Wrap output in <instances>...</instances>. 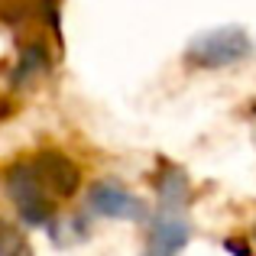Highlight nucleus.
I'll list each match as a JSON object with an SVG mask.
<instances>
[{
    "label": "nucleus",
    "mask_w": 256,
    "mask_h": 256,
    "mask_svg": "<svg viewBox=\"0 0 256 256\" xmlns=\"http://www.w3.org/2000/svg\"><path fill=\"white\" fill-rule=\"evenodd\" d=\"M4 185L10 201L16 204V214L26 227H52L56 220V204L49 201V192H46V182L39 178L36 166L23 162L13 166L10 172L4 175Z\"/></svg>",
    "instance_id": "nucleus-1"
},
{
    "label": "nucleus",
    "mask_w": 256,
    "mask_h": 256,
    "mask_svg": "<svg viewBox=\"0 0 256 256\" xmlns=\"http://www.w3.org/2000/svg\"><path fill=\"white\" fill-rule=\"evenodd\" d=\"M253 56V39L240 26H220V30L201 32L185 49V58L198 68H227Z\"/></svg>",
    "instance_id": "nucleus-2"
},
{
    "label": "nucleus",
    "mask_w": 256,
    "mask_h": 256,
    "mask_svg": "<svg viewBox=\"0 0 256 256\" xmlns=\"http://www.w3.org/2000/svg\"><path fill=\"white\" fill-rule=\"evenodd\" d=\"M88 211L114 220H143L146 204L133 192H126L117 178H100L88 188Z\"/></svg>",
    "instance_id": "nucleus-3"
},
{
    "label": "nucleus",
    "mask_w": 256,
    "mask_h": 256,
    "mask_svg": "<svg viewBox=\"0 0 256 256\" xmlns=\"http://www.w3.org/2000/svg\"><path fill=\"white\" fill-rule=\"evenodd\" d=\"M192 240V224L185 220L182 208H159L150 234H146L143 256H178Z\"/></svg>",
    "instance_id": "nucleus-4"
},
{
    "label": "nucleus",
    "mask_w": 256,
    "mask_h": 256,
    "mask_svg": "<svg viewBox=\"0 0 256 256\" xmlns=\"http://www.w3.org/2000/svg\"><path fill=\"white\" fill-rule=\"evenodd\" d=\"M32 166H36L39 178L46 182V188H52V192L62 194V198L65 194H75L78 185H82V175H78L75 162H72L68 156H62V152H56V150H46L42 156H36Z\"/></svg>",
    "instance_id": "nucleus-5"
},
{
    "label": "nucleus",
    "mask_w": 256,
    "mask_h": 256,
    "mask_svg": "<svg viewBox=\"0 0 256 256\" xmlns=\"http://www.w3.org/2000/svg\"><path fill=\"white\" fill-rule=\"evenodd\" d=\"M156 192H159V208H182L185 211V198H188V175L178 166H162L156 178Z\"/></svg>",
    "instance_id": "nucleus-6"
},
{
    "label": "nucleus",
    "mask_w": 256,
    "mask_h": 256,
    "mask_svg": "<svg viewBox=\"0 0 256 256\" xmlns=\"http://www.w3.org/2000/svg\"><path fill=\"white\" fill-rule=\"evenodd\" d=\"M46 49L42 46H30V49H23V56H20V65L13 68V84H23V82H30L36 72H42L46 68Z\"/></svg>",
    "instance_id": "nucleus-7"
},
{
    "label": "nucleus",
    "mask_w": 256,
    "mask_h": 256,
    "mask_svg": "<svg viewBox=\"0 0 256 256\" xmlns=\"http://www.w3.org/2000/svg\"><path fill=\"white\" fill-rule=\"evenodd\" d=\"M227 250H230V253H240V256H250V250H246V244H237V240H227Z\"/></svg>",
    "instance_id": "nucleus-8"
}]
</instances>
